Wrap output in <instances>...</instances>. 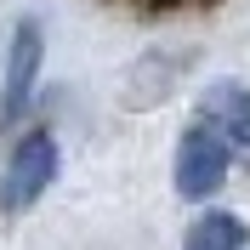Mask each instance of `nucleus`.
Masks as SVG:
<instances>
[{"label": "nucleus", "mask_w": 250, "mask_h": 250, "mask_svg": "<svg viewBox=\"0 0 250 250\" xmlns=\"http://www.w3.org/2000/svg\"><path fill=\"white\" fill-rule=\"evenodd\" d=\"M228 171H233V142L222 137V131H210L205 120L188 125L182 142H176V159H171L176 193H182L188 205H205V199H216V193H222Z\"/></svg>", "instance_id": "nucleus-1"}, {"label": "nucleus", "mask_w": 250, "mask_h": 250, "mask_svg": "<svg viewBox=\"0 0 250 250\" xmlns=\"http://www.w3.org/2000/svg\"><path fill=\"white\" fill-rule=\"evenodd\" d=\"M57 171H62L57 137H51V131H29V137L12 148L6 171H0V210H6V216L34 210V205L46 199V188L57 182Z\"/></svg>", "instance_id": "nucleus-2"}, {"label": "nucleus", "mask_w": 250, "mask_h": 250, "mask_svg": "<svg viewBox=\"0 0 250 250\" xmlns=\"http://www.w3.org/2000/svg\"><path fill=\"white\" fill-rule=\"evenodd\" d=\"M40 62H46V34L34 17H23L12 34V51H6V85H0V125L6 131L23 125V114H29L34 85H40Z\"/></svg>", "instance_id": "nucleus-3"}, {"label": "nucleus", "mask_w": 250, "mask_h": 250, "mask_svg": "<svg viewBox=\"0 0 250 250\" xmlns=\"http://www.w3.org/2000/svg\"><path fill=\"white\" fill-rule=\"evenodd\" d=\"M199 120L222 131L233 148H250V85H210L199 103Z\"/></svg>", "instance_id": "nucleus-4"}, {"label": "nucleus", "mask_w": 250, "mask_h": 250, "mask_svg": "<svg viewBox=\"0 0 250 250\" xmlns=\"http://www.w3.org/2000/svg\"><path fill=\"white\" fill-rule=\"evenodd\" d=\"M245 245H250V228L233 210H205L182 239V250H245Z\"/></svg>", "instance_id": "nucleus-5"}]
</instances>
